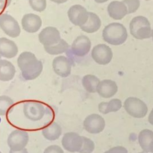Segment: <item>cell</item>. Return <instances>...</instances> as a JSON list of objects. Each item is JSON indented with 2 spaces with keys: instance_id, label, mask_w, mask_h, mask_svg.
Returning a JSON list of instances; mask_svg holds the SVG:
<instances>
[{
  "instance_id": "cell-21",
  "label": "cell",
  "mask_w": 153,
  "mask_h": 153,
  "mask_svg": "<svg viewBox=\"0 0 153 153\" xmlns=\"http://www.w3.org/2000/svg\"><path fill=\"white\" fill-rule=\"evenodd\" d=\"M101 26V21L99 17L94 13L88 12V18L86 23L79 27L81 29L88 33L97 31Z\"/></svg>"
},
{
  "instance_id": "cell-27",
  "label": "cell",
  "mask_w": 153,
  "mask_h": 153,
  "mask_svg": "<svg viewBox=\"0 0 153 153\" xmlns=\"http://www.w3.org/2000/svg\"><path fill=\"white\" fill-rule=\"evenodd\" d=\"M82 146L79 153H91L94 149V143L90 139L82 136Z\"/></svg>"
},
{
  "instance_id": "cell-31",
  "label": "cell",
  "mask_w": 153,
  "mask_h": 153,
  "mask_svg": "<svg viewBox=\"0 0 153 153\" xmlns=\"http://www.w3.org/2000/svg\"><path fill=\"white\" fill-rule=\"evenodd\" d=\"M104 153H128V151L124 147L118 146L111 148Z\"/></svg>"
},
{
  "instance_id": "cell-26",
  "label": "cell",
  "mask_w": 153,
  "mask_h": 153,
  "mask_svg": "<svg viewBox=\"0 0 153 153\" xmlns=\"http://www.w3.org/2000/svg\"><path fill=\"white\" fill-rule=\"evenodd\" d=\"M14 102L9 96H0V115H5L13 106Z\"/></svg>"
},
{
  "instance_id": "cell-13",
  "label": "cell",
  "mask_w": 153,
  "mask_h": 153,
  "mask_svg": "<svg viewBox=\"0 0 153 153\" xmlns=\"http://www.w3.org/2000/svg\"><path fill=\"white\" fill-rule=\"evenodd\" d=\"M91 41L85 35H79L73 41L71 45L72 53L78 57H84L87 55L91 48Z\"/></svg>"
},
{
  "instance_id": "cell-14",
  "label": "cell",
  "mask_w": 153,
  "mask_h": 153,
  "mask_svg": "<svg viewBox=\"0 0 153 153\" xmlns=\"http://www.w3.org/2000/svg\"><path fill=\"white\" fill-rule=\"evenodd\" d=\"M52 66L55 74L61 77H68L71 73L72 65L69 59L66 56L56 57L53 60Z\"/></svg>"
},
{
  "instance_id": "cell-33",
  "label": "cell",
  "mask_w": 153,
  "mask_h": 153,
  "mask_svg": "<svg viewBox=\"0 0 153 153\" xmlns=\"http://www.w3.org/2000/svg\"><path fill=\"white\" fill-rule=\"evenodd\" d=\"M9 153H28V151L26 149V148H24V149H22L20 151H17L10 150Z\"/></svg>"
},
{
  "instance_id": "cell-2",
  "label": "cell",
  "mask_w": 153,
  "mask_h": 153,
  "mask_svg": "<svg viewBox=\"0 0 153 153\" xmlns=\"http://www.w3.org/2000/svg\"><path fill=\"white\" fill-rule=\"evenodd\" d=\"M102 36L107 43L119 45L127 39V32L123 25L119 23H112L108 25L103 30Z\"/></svg>"
},
{
  "instance_id": "cell-6",
  "label": "cell",
  "mask_w": 153,
  "mask_h": 153,
  "mask_svg": "<svg viewBox=\"0 0 153 153\" xmlns=\"http://www.w3.org/2000/svg\"><path fill=\"white\" fill-rule=\"evenodd\" d=\"M0 27L6 35L11 38L19 36L21 32L20 27L17 20L6 13L0 15Z\"/></svg>"
},
{
  "instance_id": "cell-8",
  "label": "cell",
  "mask_w": 153,
  "mask_h": 153,
  "mask_svg": "<svg viewBox=\"0 0 153 153\" xmlns=\"http://www.w3.org/2000/svg\"><path fill=\"white\" fill-rule=\"evenodd\" d=\"M82 136L75 132L66 133L62 139L63 148L71 152H79L82 148Z\"/></svg>"
},
{
  "instance_id": "cell-1",
  "label": "cell",
  "mask_w": 153,
  "mask_h": 153,
  "mask_svg": "<svg viewBox=\"0 0 153 153\" xmlns=\"http://www.w3.org/2000/svg\"><path fill=\"white\" fill-rule=\"evenodd\" d=\"M17 65L26 80H33L40 75L43 69L42 62L29 51L22 53L17 58Z\"/></svg>"
},
{
  "instance_id": "cell-37",
  "label": "cell",
  "mask_w": 153,
  "mask_h": 153,
  "mask_svg": "<svg viewBox=\"0 0 153 153\" xmlns=\"http://www.w3.org/2000/svg\"><path fill=\"white\" fill-rule=\"evenodd\" d=\"M151 36L152 38V40H153V30H152V32H151Z\"/></svg>"
},
{
  "instance_id": "cell-35",
  "label": "cell",
  "mask_w": 153,
  "mask_h": 153,
  "mask_svg": "<svg viewBox=\"0 0 153 153\" xmlns=\"http://www.w3.org/2000/svg\"><path fill=\"white\" fill-rule=\"evenodd\" d=\"M50 1L56 4H63L67 2L68 0H50Z\"/></svg>"
},
{
  "instance_id": "cell-16",
  "label": "cell",
  "mask_w": 153,
  "mask_h": 153,
  "mask_svg": "<svg viewBox=\"0 0 153 153\" xmlns=\"http://www.w3.org/2000/svg\"><path fill=\"white\" fill-rule=\"evenodd\" d=\"M19 50L16 44L5 37L0 38V56L7 59L16 57Z\"/></svg>"
},
{
  "instance_id": "cell-39",
  "label": "cell",
  "mask_w": 153,
  "mask_h": 153,
  "mask_svg": "<svg viewBox=\"0 0 153 153\" xmlns=\"http://www.w3.org/2000/svg\"><path fill=\"white\" fill-rule=\"evenodd\" d=\"M145 1H149V0H145Z\"/></svg>"
},
{
  "instance_id": "cell-34",
  "label": "cell",
  "mask_w": 153,
  "mask_h": 153,
  "mask_svg": "<svg viewBox=\"0 0 153 153\" xmlns=\"http://www.w3.org/2000/svg\"><path fill=\"white\" fill-rule=\"evenodd\" d=\"M148 121L151 124L153 125V109H152L148 116Z\"/></svg>"
},
{
  "instance_id": "cell-5",
  "label": "cell",
  "mask_w": 153,
  "mask_h": 153,
  "mask_svg": "<svg viewBox=\"0 0 153 153\" xmlns=\"http://www.w3.org/2000/svg\"><path fill=\"white\" fill-rule=\"evenodd\" d=\"M23 112L28 120L37 121L42 118L45 112V109L41 102L29 100L23 104Z\"/></svg>"
},
{
  "instance_id": "cell-12",
  "label": "cell",
  "mask_w": 153,
  "mask_h": 153,
  "mask_svg": "<svg viewBox=\"0 0 153 153\" xmlns=\"http://www.w3.org/2000/svg\"><path fill=\"white\" fill-rule=\"evenodd\" d=\"M38 39L44 46H50L57 43L61 39L59 30L53 26L44 28L38 35Z\"/></svg>"
},
{
  "instance_id": "cell-24",
  "label": "cell",
  "mask_w": 153,
  "mask_h": 153,
  "mask_svg": "<svg viewBox=\"0 0 153 153\" xmlns=\"http://www.w3.org/2000/svg\"><path fill=\"white\" fill-rule=\"evenodd\" d=\"M100 82L99 79L97 76L91 74L85 75L82 79L83 87L87 92L91 93L97 92V88Z\"/></svg>"
},
{
  "instance_id": "cell-32",
  "label": "cell",
  "mask_w": 153,
  "mask_h": 153,
  "mask_svg": "<svg viewBox=\"0 0 153 153\" xmlns=\"http://www.w3.org/2000/svg\"><path fill=\"white\" fill-rule=\"evenodd\" d=\"M11 0H0V10H4L8 7Z\"/></svg>"
},
{
  "instance_id": "cell-4",
  "label": "cell",
  "mask_w": 153,
  "mask_h": 153,
  "mask_svg": "<svg viewBox=\"0 0 153 153\" xmlns=\"http://www.w3.org/2000/svg\"><path fill=\"white\" fill-rule=\"evenodd\" d=\"M124 108L126 112L134 118H143L148 112L146 103L137 97H130L126 99L124 103Z\"/></svg>"
},
{
  "instance_id": "cell-18",
  "label": "cell",
  "mask_w": 153,
  "mask_h": 153,
  "mask_svg": "<svg viewBox=\"0 0 153 153\" xmlns=\"http://www.w3.org/2000/svg\"><path fill=\"white\" fill-rule=\"evenodd\" d=\"M118 91L116 82L111 79H104L100 82L97 88V93L102 97L109 98L114 96Z\"/></svg>"
},
{
  "instance_id": "cell-40",
  "label": "cell",
  "mask_w": 153,
  "mask_h": 153,
  "mask_svg": "<svg viewBox=\"0 0 153 153\" xmlns=\"http://www.w3.org/2000/svg\"><path fill=\"white\" fill-rule=\"evenodd\" d=\"M0 153H1V151H0Z\"/></svg>"
},
{
  "instance_id": "cell-22",
  "label": "cell",
  "mask_w": 153,
  "mask_h": 153,
  "mask_svg": "<svg viewBox=\"0 0 153 153\" xmlns=\"http://www.w3.org/2000/svg\"><path fill=\"white\" fill-rule=\"evenodd\" d=\"M62 128L60 126L56 123L53 122L42 130V134L44 137L48 140H55L58 139L62 134Z\"/></svg>"
},
{
  "instance_id": "cell-30",
  "label": "cell",
  "mask_w": 153,
  "mask_h": 153,
  "mask_svg": "<svg viewBox=\"0 0 153 153\" xmlns=\"http://www.w3.org/2000/svg\"><path fill=\"white\" fill-rule=\"evenodd\" d=\"M43 153H64V151L59 146L53 145L46 148Z\"/></svg>"
},
{
  "instance_id": "cell-38",
  "label": "cell",
  "mask_w": 153,
  "mask_h": 153,
  "mask_svg": "<svg viewBox=\"0 0 153 153\" xmlns=\"http://www.w3.org/2000/svg\"><path fill=\"white\" fill-rule=\"evenodd\" d=\"M139 153H146V152H139Z\"/></svg>"
},
{
  "instance_id": "cell-9",
  "label": "cell",
  "mask_w": 153,
  "mask_h": 153,
  "mask_svg": "<svg viewBox=\"0 0 153 153\" xmlns=\"http://www.w3.org/2000/svg\"><path fill=\"white\" fill-rule=\"evenodd\" d=\"M93 59L99 65L108 64L112 58V51L111 48L104 44H97L91 50Z\"/></svg>"
},
{
  "instance_id": "cell-28",
  "label": "cell",
  "mask_w": 153,
  "mask_h": 153,
  "mask_svg": "<svg viewBox=\"0 0 153 153\" xmlns=\"http://www.w3.org/2000/svg\"><path fill=\"white\" fill-rule=\"evenodd\" d=\"M29 3L30 7L37 12L44 11L47 7L46 0H29Z\"/></svg>"
},
{
  "instance_id": "cell-29",
  "label": "cell",
  "mask_w": 153,
  "mask_h": 153,
  "mask_svg": "<svg viewBox=\"0 0 153 153\" xmlns=\"http://www.w3.org/2000/svg\"><path fill=\"white\" fill-rule=\"evenodd\" d=\"M127 8V14H131L136 11L140 6L139 0H123Z\"/></svg>"
},
{
  "instance_id": "cell-19",
  "label": "cell",
  "mask_w": 153,
  "mask_h": 153,
  "mask_svg": "<svg viewBox=\"0 0 153 153\" xmlns=\"http://www.w3.org/2000/svg\"><path fill=\"white\" fill-rule=\"evenodd\" d=\"M138 142L143 151L145 152H153V131L144 129L138 136Z\"/></svg>"
},
{
  "instance_id": "cell-10",
  "label": "cell",
  "mask_w": 153,
  "mask_h": 153,
  "mask_svg": "<svg viewBox=\"0 0 153 153\" xmlns=\"http://www.w3.org/2000/svg\"><path fill=\"white\" fill-rule=\"evenodd\" d=\"M69 21L74 25L81 26L84 25L88 18V12L82 5L76 4L71 6L68 11Z\"/></svg>"
},
{
  "instance_id": "cell-23",
  "label": "cell",
  "mask_w": 153,
  "mask_h": 153,
  "mask_svg": "<svg viewBox=\"0 0 153 153\" xmlns=\"http://www.w3.org/2000/svg\"><path fill=\"white\" fill-rule=\"evenodd\" d=\"M122 106V102L118 99H113L108 102H102L99 104L98 109L100 112L103 114L111 112H117Z\"/></svg>"
},
{
  "instance_id": "cell-3",
  "label": "cell",
  "mask_w": 153,
  "mask_h": 153,
  "mask_svg": "<svg viewBox=\"0 0 153 153\" xmlns=\"http://www.w3.org/2000/svg\"><path fill=\"white\" fill-rule=\"evenodd\" d=\"M131 35L138 39L149 38L151 36V25L148 20L142 16L134 17L130 23Z\"/></svg>"
},
{
  "instance_id": "cell-11",
  "label": "cell",
  "mask_w": 153,
  "mask_h": 153,
  "mask_svg": "<svg viewBox=\"0 0 153 153\" xmlns=\"http://www.w3.org/2000/svg\"><path fill=\"white\" fill-rule=\"evenodd\" d=\"M83 126L87 132L91 134H98L104 130L105 121L100 115L92 114L85 118Z\"/></svg>"
},
{
  "instance_id": "cell-25",
  "label": "cell",
  "mask_w": 153,
  "mask_h": 153,
  "mask_svg": "<svg viewBox=\"0 0 153 153\" xmlns=\"http://www.w3.org/2000/svg\"><path fill=\"white\" fill-rule=\"evenodd\" d=\"M45 51L50 55H58L66 52L69 48V44L63 39L50 46H44Z\"/></svg>"
},
{
  "instance_id": "cell-7",
  "label": "cell",
  "mask_w": 153,
  "mask_h": 153,
  "mask_svg": "<svg viewBox=\"0 0 153 153\" xmlns=\"http://www.w3.org/2000/svg\"><path fill=\"white\" fill-rule=\"evenodd\" d=\"M29 141L28 133L22 130H15L8 136L7 144L12 151H20L25 148Z\"/></svg>"
},
{
  "instance_id": "cell-20",
  "label": "cell",
  "mask_w": 153,
  "mask_h": 153,
  "mask_svg": "<svg viewBox=\"0 0 153 153\" xmlns=\"http://www.w3.org/2000/svg\"><path fill=\"white\" fill-rule=\"evenodd\" d=\"M16 68L13 64L7 60H0V81H9L13 79Z\"/></svg>"
},
{
  "instance_id": "cell-41",
  "label": "cell",
  "mask_w": 153,
  "mask_h": 153,
  "mask_svg": "<svg viewBox=\"0 0 153 153\" xmlns=\"http://www.w3.org/2000/svg\"><path fill=\"white\" fill-rule=\"evenodd\" d=\"M152 153H153V152H152Z\"/></svg>"
},
{
  "instance_id": "cell-15",
  "label": "cell",
  "mask_w": 153,
  "mask_h": 153,
  "mask_svg": "<svg viewBox=\"0 0 153 153\" xmlns=\"http://www.w3.org/2000/svg\"><path fill=\"white\" fill-rule=\"evenodd\" d=\"M22 28L28 33H35L38 32L42 26L41 17L33 13L25 14L22 19Z\"/></svg>"
},
{
  "instance_id": "cell-17",
  "label": "cell",
  "mask_w": 153,
  "mask_h": 153,
  "mask_svg": "<svg viewBox=\"0 0 153 153\" xmlns=\"http://www.w3.org/2000/svg\"><path fill=\"white\" fill-rule=\"evenodd\" d=\"M107 10L109 16L115 20H121L127 14V8L123 1H112Z\"/></svg>"
},
{
  "instance_id": "cell-36",
  "label": "cell",
  "mask_w": 153,
  "mask_h": 153,
  "mask_svg": "<svg viewBox=\"0 0 153 153\" xmlns=\"http://www.w3.org/2000/svg\"><path fill=\"white\" fill-rule=\"evenodd\" d=\"M94 1L97 3H103L108 1V0H94Z\"/></svg>"
}]
</instances>
